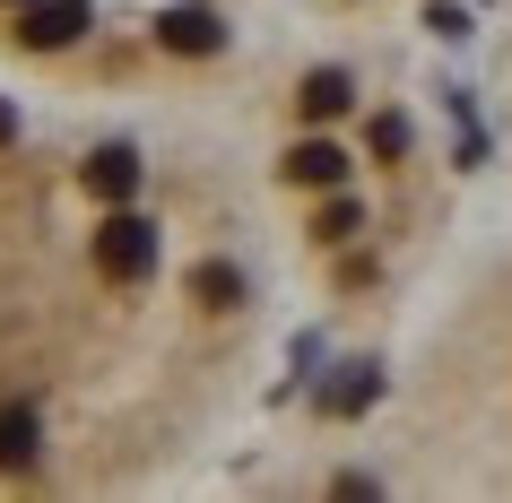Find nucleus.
<instances>
[{
  "instance_id": "obj_1",
  "label": "nucleus",
  "mask_w": 512,
  "mask_h": 503,
  "mask_svg": "<svg viewBox=\"0 0 512 503\" xmlns=\"http://www.w3.org/2000/svg\"><path fill=\"white\" fill-rule=\"evenodd\" d=\"M270 183L183 96L0 79V495H139L243 417Z\"/></svg>"
}]
</instances>
